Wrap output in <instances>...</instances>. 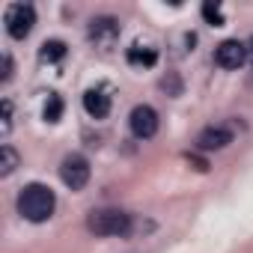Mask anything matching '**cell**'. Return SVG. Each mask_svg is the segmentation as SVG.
I'll list each match as a JSON object with an SVG mask.
<instances>
[{
    "instance_id": "obj_1",
    "label": "cell",
    "mask_w": 253,
    "mask_h": 253,
    "mask_svg": "<svg viewBox=\"0 0 253 253\" xmlns=\"http://www.w3.org/2000/svg\"><path fill=\"white\" fill-rule=\"evenodd\" d=\"M54 206H57V197L48 185L42 182H30L21 188L18 194V214L27 217L30 223H42L54 214Z\"/></svg>"
},
{
    "instance_id": "obj_2",
    "label": "cell",
    "mask_w": 253,
    "mask_h": 253,
    "mask_svg": "<svg viewBox=\"0 0 253 253\" xmlns=\"http://www.w3.org/2000/svg\"><path fill=\"white\" fill-rule=\"evenodd\" d=\"M86 229L95 235H125L131 229V214L119 209H95L86 217Z\"/></svg>"
},
{
    "instance_id": "obj_3",
    "label": "cell",
    "mask_w": 253,
    "mask_h": 253,
    "mask_svg": "<svg viewBox=\"0 0 253 253\" xmlns=\"http://www.w3.org/2000/svg\"><path fill=\"white\" fill-rule=\"evenodd\" d=\"M3 24H6V33L12 39H27L33 24H36V9L30 3H12V6H6Z\"/></svg>"
},
{
    "instance_id": "obj_4",
    "label": "cell",
    "mask_w": 253,
    "mask_h": 253,
    "mask_svg": "<svg viewBox=\"0 0 253 253\" xmlns=\"http://www.w3.org/2000/svg\"><path fill=\"white\" fill-rule=\"evenodd\" d=\"M119 33H122V27H119V21H116V18H110V15H98V18H92V21H89L86 39H89L98 51H110V48L116 45Z\"/></svg>"
},
{
    "instance_id": "obj_5",
    "label": "cell",
    "mask_w": 253,
    "mask_h": 253,
    "mask_svg": "<svg viewBox=\"0 0 253 253\" xmlns=\"http://www.w3.org/2000/svg\"><path fill=\"white\" fill-rule=\"evenodd\" d=\"M60 179L69 191H84L89 182V161L84 155H66L60 164Z\"/></svg>"
},
{
    "instance_id": "obj_6",
    "label": "cell",
    "mask_w": 253,
    "mask_h": 253,
    "mask_svg": "<svg viewBox=\"0 0 253 253\" xmlns=\"http://www.w3.org/2000/svg\"><path fill=\"white\" fill-rule=\"evenodd\" d=\"M128 125H131V134L140 137V140L155 137V131H158V113H155V107L137 104V107L131 110V116H128Z\"/></svg>"
},
{
    "instance_id": "obj_7",
    "label": "cell",
    "mask_w": 253,
    "mask_h": 253,
    "mask_svg": "<svg viewBox=\"0 0 253 253\" xmlns=\"http://www.w3.org/2000/svg\"><path fill=\"white\" fill-rule=\"evenodd\" d=\"M244 60H247V45L238 39H226L214 48V63L220 69H238L244 66Z\"/></svg>"
},
{
    "instance_id": "obj_8",
    "label": "cell",
    "mask_w": 253,
    "mask_h": 253,
    "mask_svg": "<svg viewBox=\"0 0 253 253\" xmlns=\"http://www.w3.org/2000/svg\"><path fill=\"white\" fill-rule=\"evenodd\" d=\"M229 143H232V131L226 125H209V128H203L197 134V149H203V152H220Z\"/></svg>"
},
{
    "instance_id": "obj_9",
    "label": "cell",
    "mask_w": 253,
    "mask_h": 253,
    "mask_svg": "<svg viewBox=\"0 0 253 253\" xmlns=\"http://www.w3.org/2000/svg\"><path fill=\"white\" fill-rule=\"evenodd\" d=\"M84 110L92 116V119H104L110 113V92L107 86H92L84 92Z\"/></svg>"
},
{
    "instance_id": "obj_10",
    "label": "cell",
    "mask_w": 253,
    "mask_h": 253,
    "mask_svg": "<svg viewBox=\"0 0 253 253\" xmlns=\"http://www.w3.org/2000/svg\"><path fill=\"white\" fill-rule=\"evenodd\" d=\"M128 63H131V66L152 69V66L158 63V51H155V48H146V45H131V48H128Z\"/></svg>"
},
{
    "instance_id": "obj_11",
    "label": "cell",
    "mask_w": 253,
    "mask_h": 253,
    "mask_svg": "<svg viewBox=\"0 0 253 253\" xmlns=\"http://www.w3.org/2000/svg\"><path fill=\"white\" fill-rule=\"evenodd\" d=\"M21 164V158H18V152L9 146V143H3V146H0V176H12L15 173V167Z\"/></svg>"
},
{
    "instance_id": "obj_12",
    "label": "cell",
    "mask_w": 253,
    "mask_h": 253,
    "mask_svg": "<svg viewBox=\"0 0 253 253\" xmlns=\"http://www.w3.org/2000/svg\"><path fill=\"white\" fill-rule=\"evenodd\" d=\"M39 57H42V63H57V60H63V57H66V42H60V39L45 42L42 51H39Z\"/></svg>"
},
{
    "instance_id": "obj_13",
    "label": "cell",
    "mask_w": 253,
    "mask_h": 253,
    "mask_svg": "<svg viewBox=\"0 0 253 253\" xmlns=\"http://www.w3.org/2000/svg\"><path fill=\"white\" fill-rule=\"evenodd\" d=\"M60 116H63V98L57 92H51L48 101H45V119L48 122H60Z\"/></svg>"
},
{
    "instance_id": "obj_14",
    "label": "cell",
    "mask_w": 253,
    "mask_h": 253,
    "mask_svg": "<svg viewBox=\"0 0 253 253\" xmlns=\"http://www.w3.org/2000/svg\"><path fill=\"white\" fill-rule=\"evenodd\" d=\"M203 18H206L209 24H214V27L223 24V12H220L217 3H211V0H209V3H203Z\"/></svg>"
},
{
    "instance_id": "obj_15",
    "label": "cell",
    "mask_w": 253,
    "mask_h": 253,
    "mask_svg": "<svg viewBox=\"0 0 253 253\" xmlns=\"http://www.w3.org/2000/svg\"><path fill=\"white\" fill-rule=\"evenodd\" d=\"M161 89L164 92H170V95H179L182 92V81H179V75H167V78H161Z\"/></svg>"
},
{
    "instance_id": "obj_16",
    "label": "cell",
    "mask_w": 253,
    "mask_h": 253,
    "mask_svg": "<svg viewBox=\"0 0 253 253\" xmlns=\"http://www.w3.org/2000/svg\"><path fill=\"white\" fill-rule=\"evenodd\" d=\"M9 128H12V101L3 98V125H0V131L9 134Z\"/></svg>"
},
{
    "instance_id": "obj_17",
    "label": "cell",
    "mask_w": 253,
    "mask_h": 253,
    "mask_svg": "<svg viewBox=\"0 0 253 253\" xmlns=\"http://www.w3.org/2000/svg\"><path fill=\"white\" fill-rule=\"evenodd\" d=\"M0 81H12V57L9 54H3V72H0Z\"/></svg>"
},
{
    "instance_id": "obj_18",
    "label": "cell",
    "mask_w": 253,
    "mask_h": 253,
    "mask_svg": "<svg viewBox=\"0 0 253 253\" xmlns=\"http://www.w3.org/2000/svg\"><path fill=\"white\" fill-rule=\"evenodd\" d=\"M188 161H191V164H194L197 170H209V164H206L203 158H191V155H188Z\"/></svg>"
},
{
    "instance_id": "obj_19",
    "label": "cell",
    "mask_w": 253,
    "mask_h": 253,
    "mask_svg": "<svg viewBox=\"0 0 253 253\" xmlns=\"http://www.w3.org/2000/svg\"><path fill=\"white\" fill-rule=\"evenodd\" d=\"M244 45H247V60H250V63H253V36H250V39H247V42H244Z\"/></svg>"
}]
</instances>
